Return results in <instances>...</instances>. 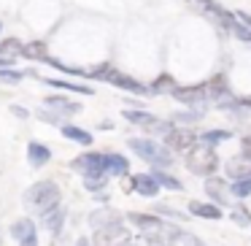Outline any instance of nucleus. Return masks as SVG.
Segmentation results:
<instances>
[{
    "instance_id": "obj_36",
    "label": "nucleus",
    "mask_w": 251,
    "mask_h": 246,
    "mask_svg": "<svg viewBox=\"0 0 251 246\" xmlns=\"http://www.w3.org/2000/svg\"><path fill=\"white\" fill-rule=\"evenodd\" d=\"M14 65V57H0V68H11Z\"/></svg>"
},
{
    "instance_id": "obj_15",
    "label": "nucleus",
    "mask_w": 251,
    "mask_h": 246,
    "mask_svg": "<svg viewBox=\"0 0 251 246\" xmlns=\"http://www.w3.org/2000/svg\"><path fill=\"white\" fill-rule=\"evenodd\" d=\"M62 224H65V208H51V211H46L44 214V219H41V227L46 230V233H51V235H57L62 230Z\"/></svg>"
},
{
    "instance_id": "obj_29",
    "label": "nucleus",
    "mask_w": 251,
    "mask_h": 246,
    "mask_svg": "<svg viewBox=\"0 0 251 246\" xmlns=\"http://www.w3.org/2000/svg\"><path fill=\"white\" fill-rule=\"evenodd\" d=\"M151 89H154V92H170V95H173L178 87H176V82L170 76H162V79H157V82H154Z\"/></svg>"
},
{
    "instance_id": "obj_1",
    "label": "nucleus",
    "mask_w": 251,
    "mask_h": 246,
    "mask_svg": "<svg viewBox=\"0 0 251 246\" xmlns=\"http://www.w3.org/2000/svg\"><path fill=\"white\" fill-rule=\"evenodd\" d=\"M60 197H62V192L57 181H38V184H33L25 192V208L44 217L46 211L60 206Z\"/></svg>"
},
{
    "instance_id": "obj_8",
    "label": "nucleus",
    "mask_w": 251,
    "mask_h": 246,
    "mask_svg": "<svg viewBox=\"0 0 251 246\" xmlns=\"http://www.w3.org/2000/svg\"><path fill=\"white\" fill-rule=\"evenodd\" d=\"M108 84H114L116 89H127V92H132V95H151V89L149 87H143L141 82H135L132 76H125V73H119L116 68H111V73H108V79H105Z\"/></svg>"
},
{
    "instance_id": "obj_21",
    "label": "nucleus",
    "mask_w": 251,
    "mask_h": 246,
    "mask_svg": "<svg viewBox=\"0 0 251 246\" xmlns=\"http://www.w3.org/2000/svg\"><path fill=\"white\" fill-rule=\"evenodd\" d=\"M111 222H119V217H116V211H111V208H100V211H95L92 217H89V224H92L95 230H103V227H108Z\"/></svg>"
},
{
    "instance_id": "obj_34",
    "label": "nucleus",
    "mask_w": 251,
    "mask_h": 246,
    "mask_svg": "<svg viewBox=\"0 0 251 246\" xmlns=\"http://www.w3.org/2000/svg\"><path fill=\"white\" fill-rule=\"evenodd\" d=\"M240 146H243V154H246V157H251V136H246L243 141H240Z\"/></svg>"
},
{
    "instance_id": "obj_38",
    "label": "nucleus",
    "mask_w": 251,
    "mask_h": 246,
    "mask_svg": "<svg viewBox=\"0 0 251 246\" xmlns=\"http://www.w3.org/2000/svg\"><path fill=\"white\" fill-rule=\"evenodd\" d=\"M122 246H138V244H122Z\"/></svg>"
},
{
    "instance_id": "obj_12",
    "label": "nucleus",
    "mask_w": 251,
    "mask_h": 246,
    "mask_svg": "<svg viewBox=\"0 0 251 246\" xmlns=\"http://www.w3.org/2000/svg\"><path fill=\"white\" fill-rule=\"evenodd\" d=\"M224 170H227L229 179L240 181V179H249L251 176V157H246V154H240V157H232L224 163Z\"/></svg>"
},
{
    "instance_id": "obj_13",
    "label": "nucleus",
    "mask_w": 251,
    "mask_h": 246,
    "mask_svg": "<svg viewBox=\"0 0 251 246\" xmlns=\"http://www.w3.org/2000/svg\"><path fill=\"white\" fill-rule=\"evenodd\" d=\"M132 190L143 197H154L159 192V181L154 179V173H138L132 176Z\"/></svg>"
},
{
    "instance_id": "obj_6",
    "label": "nucleus",
    "mask_w": 251,
    "mask_h": 246,
    "mask_svg": "<svg viewBox=\"0 0 251 246\" xmlns=\"http://www.w3.org/2000/svg\"><path fill=\"white\" fill-rule=\"evenodd\" d=\"M73 170H81L84 176L89 173H105V154H98V152H89V154H81L71 163Z\"/></svg>"
},
{
    "instance_id": "obj_26",
    "label": "nucleus",
    "mask_w": 251,
    "mask_h": 246,
    "mask_svg": "<svg viewBox=\"0 0 251 246\" xmlns=\"http://www.w3.org/2000/svg\"><path fill=\"white\" fill-rule=\"evenodd\" d=\"M229 138H232V133H227V130H208V133H202V136H200V141L208 143V146H216V143L229 141Z\"/></svg>"
},
{
    "instance_id": "obj_27",
    "label": "nucleus",
    "mask_w": 251,
    "mask_h": 246,
    "mask_svg": "<svg viewBox=\"0 0 251 246\" xmlns=\"http://www.w3.org/2000/svg\"><path fill=\"white\" fill-rule=\"evenodd\" d=\"M154 179H157V181H159V187H165V190H173V192L184 190V187H181V181H178V179H173L170 173H165V170H154Z\"/></svg>"
},
{
    "instance_id": "obj_20",
    "label": "nucleus",
    "mask_w": 251,
    "mask_h": 246,
    "mask_svg": "<svg viewBox=\"0 0 251 246\" xmlns=\"http://www.w3.org/2000/svg\"><path fill=\"white\" fill-rule=\"evenodd\" d=\"M205 192L213 197L216 203H227V190H224V179L219 176H208L205 179Z\"/></svg>"
},
{
    "instance_id": "obj_32",
    "label": "nucleus",
    "mask_w": 251,
    "mask_h": 246,
    "mask_svg": "<svg viewBox=\"0 0 251 246\" xmlns=\"http://www.w3.org/2000/svg\"><path fill=\"white\" fill-rule=\"evenodd\" d=\"M232 33L238 35L240 41H251V27H246L243 22H238V25H235V30H232Z\"/></svg>"
},
{
    "instance_id": "obj_3",
    "label": "nucleus",
    "mask_w": 251,
    "mask_h": 246,
    "mask_svg": "<svg viewBox=\"0 0 251 246\" xmlns=\"http://www.w3.org/2000/svg\"><path fill=\"white\" fill-rule=\"evenodd\" d=\"M130 149L138 154L141 160H146V163L151 165H170L173 163V157H170V149L168 146H159L157 141H149V138H130Z\"/></svg>"
},
{
    "instance_id": "obj_7",
    "label": "nucleus",
    "mask_w": 251,
    "mask_h": 246,
    "mask_svg": "<svg viewBox=\"0 0 251 246\" xmlns=\"http://www.w3.org/2000/svg\"><path fill=\"white\" fill-rule=\"evenodd\" d=\"M8 233L14 235V241H19V246H38V233H35L33 219H19V222H14Z\"/></svg>"
},
{
    "instance_id": "obj_5",
    "label": "nucleus",
    "mask_w": 251,
    "mask_h": 246,
    "mask_svg": "<svg viewBox=\"0 0 251 246\" xmlns=\"http://www.w3.org/2000/svg\"><path fill=\"white\" fill-rule=\"evenodd\" d=\"M127 219H130L132 224H135L138 230H141L146 238H159V233H165V222L157 217H151V214H138V211H130L127 214Z\"/></svg>"
},
{
    "instance_id": "obj_25",
    "label": "nucleus",
    "mask_w": 251,
    "mask_h": 246,
    "mask_svg": "<svg viewBox=\"0 0 251 246\" xmlns=\"http://www.w3.org/2000/svg\"><path fill=\"white\" fill-rule=\"evenodd\" d=\"M105 181H108V173H89V176H84V187H87L89 192H103Z\"/></svg>"
},
{
    "instance_id": "obj_24",
    "label": "nucleus",
    "mask_w": 251,
    "mask_h": 246,
    "mask_svg": "<svg viewBox=\"0 0 251 246\" xmlns=\"http://www.w3.org/2000/svg\"><path fill=\"white\" fill-rule=\"evenodd\" d=\"M168 246H202V244L192 233H178V230H173V233H170Z\"/></svg>"
},
{
    "instance_id": "obj_31",
    "label": "nucleus",
    "mask_w": 251,
    "mask_h": 246,
    "mask_svg": "<svg viewBox=\"0 0 251 246\" xmlns=\"http://www.w3.org/2000/svg\"><path fill=\"white\" fill-rule=\"evenodd\" d=\"M19 79H22V73H17V71H3L0 68V82H8V84H17Z\"/></svg>"
},
{
    "instance_id": "obj_30",
    "label": "nucleus",
    "mask_w": 251,
    "mask_h": 246,
    "mask_svg": "<svg viewBox=\"0 0 251 246\" xmlns=\"http://www.w3.org/2000/svg\"><path fill=\"white\" fill-rule=\"evenodd\" d=\"M232 219L240 224V227H246V224H251V214H249V211H243V208H235V211H232Z\"/></svg>"
},
{
    "instance_id": "obj_37",
    "label": "nucleus",
    "mask_w": 251,
    "mask_h": 246,
    "mask_svg": "<svg viewBox=\"0 0 251 246\" xmlns=\"http://www.w3.org/2000/svg\"><path fill=\"white\" fill-rule=\"evenodd\" d=\"M11 111H14V114H17V116H22V119H25V116H27V111H25L22 106H11Z\"/></svg>"
},
{
    "instance_id": "obj_9",
    "label": "nucleus",
    "mask_w": 251,
    "mask_h": 246,
    "mask_svg": "<svg viewBox=\"0 0 251 246\" xmlns=\"http://www.w3.org/2000/svg\"><path fill=\"white\" fill-rule=\"evenodd\" d=\"M125 241H127V227H125L122 222H111L108 227L98 230V244H100V246H108V244L122 246Z\"/></svg>"
},
{
    "instance_id": "obj_39",
    "label": "nucleus",
    "mask_w": 251,
    "mask_h": 246,
    "mask_svg": "<svg viewBox=\"0 0 251 246\" xmlns=\"http://www.w3.org/2000/svg\"><path fill=\"white\" fill-rule=\"evenodd\" d=\"M0 27H3V25H0Z\"/></svg>"
},
{
    "instance_id": "obj_19",
    "label": "nucleus",
    "mask_w": 251,
    "mask_h": 246,
    "mask_svg": "<svg viewBox=\"0 0 251 246\" xmlns=\"http://www.w3.org/2000/svg\"><path fill=\"white\" fill-rule=\"evenodd\" d=\"M62 136H65L68 141L81 143V146H89V143L95 141V138H92V133H87L84 127H76V125H62Z\"/></svg>"
},
{
    "instance_id": "obj_35",
    "label": "nucleus",
    "mask_w": 251,
    "mask_h": 246,
    "mask_svg": "<svg viewBox=\"0 0 251 246\" xmlns=\"http://www.w3.org/2000/svg\"><path fill=\"white\" fill-rule=\"evenodd\" d=\"M235 17H238L240 22L246 25V27H251V14H246V11H238V14H235Z\"/></svg>"
},
{
    "instance_id": "obj_23",
    "label": "nucleus",
    "mask_w": 251,
    "mask_h": 246,
    "mask_svg": "<svg viewBox=\"0 0 251 246\" xmlns=\"http://www.w3.org/2000/svg\"><path fill=\"white\" fill-rule=\"evenodd\" d=\"M49 87H57V89H68V92H81V95H92L95 89L84 87V84H71V82H60V79H46Z\"/></svg>"
},
{
    "instance_id": "obj_11",
    "label": "nucleus",
    "mask_w": 251,
    "mask_h": 246,
    "mask_svg": "<svg viewBox=\"0 0 251 246\" xmlns=\"http://www.w3.org/2000/svg\"><path fill=\"white\" fill-rule=\"evenodd\" d=\"M173 98L178 103H186V106H197L208 98V87L205 84H195V87H178L173 92Z\"/></svg>"
},
{
    "instance_id": "obj_28",
    "label": "nucleus",
    "mask_w": 251,
    "mask_h": 246,
    "mask_svg": "<svg viewBox=\"0 0 251 246\" xmlns=\"http://www.w3.org/2000/svg\"><path fill=\"white\" fill-rule=\"evenodd\" d=\"M229 192H232L235 197H249V195H251V176H249V179L235 181V184L229 187Z\"/></svg>"
},
{
    "instance_id": "obj_16",
    "label": "nucleus",
    "mask_w": 251,
    "mask_h": 246,
    "mask_svg": "<svg viewBox=\"0 0 251 246\" xmlns=\"http://www.w3.org/2000/svg\"><path fill=\"white\" fill-rule=\"evenodd\" d=\"M44 106L51 111H57V114H78V111H81L78 103H73V100H68V98H60V95H49V98L44 100Z\"/></svg>"
},
{
    "instance_id": "obj_18",
    "label": "nucleus",
    "mask_w": 251,
    "mask_h": 246,
    "mask_svg": "<svg viewBox=\"0 0 251 246\" xmlns=\"http://www.w3.org/2000/svg\"><path fill=\"white\" fill-rule=\"evenodd\" d=\"M105 173L108 176H127L130 173V163L122 154H105Z\"/></svg>"
},
{
    "instance_id": "obj_22",
    "label": "nucleus",
    "mask_w": 251,
    "mask_h": 246,
    "mask_svg": "<svg viewBox=\"0 0 251 246\" xmlns=\"http://www.w3.org/2000/svg\"><path fill=\"white\" fill-rule=\"evenodd\" d=\"M22 57H27V60H49V52H46V44H41V41H33V44H25L22 46Z\"/></svg>"
},
{
    "instance_id": "obj_17",
    "label": "nucleus",
    "mask_w": 251,
    "mask_h": 246,
    "mask_svg": "<svg viewBox=\"0 0 251 246\" xmlns=\"http://www.w3.org/2000/svg\"><path fill=\"white\" fill-rule=\"evenodd\" d=\"M189 214H192V217H200V219H222V208H219L216 203L192 200L189 203Z\"/></svg>"
},
{
    "instance_id": "obj_10",
    "label": "nucleus",
    "mask_w": 251,
    "mask_h": 246,
    "mask_svg": "<svg viewBox=\"0 0 251 246\" xmlns=\"http://www.w3.org/2000/svg\"><path fill=\"white\" fill-rule=\"evenodd\" d=\"M195 141H197L195 133L178 130V127H176L173 133H168V136H165V143H168V149H173V152H189V149L195 146Z\"/></svg>"
},
{
    "instance_id": "obj_33",
    "label": "nucleus",
    "mask_w": 251,
    "mask_h": 246,
    "mask_svg": "<svg viewBox=\"0 0 251 246\" xmlns=\"http://www.w3.org/2000/svg\"><path fill=\"white\" fill-rule=\"evenodd\" d=\"M202 119V111H197V114H178L176 116V122H181V125H189V122H197Z\"/></svg>"
},
{
    "instance_id": "obj_14",
    "label": "nucleus",
    "mask_w": 251,
    "mask_h": 246,
    "mask_svg": "<svg viewBox=\"0 0 251 246\" xmlns=\"http://www.w3.org/2000/svg\"><path fill=\"white\" fill-rule=\"evenodd\" d=\"M27 160H30L33 168H44V165L51 160V149L44 146V143H38V141H30L27 143Z\"/></svg>"
},
{
    "instance_id": "obj_2",
    "label": "nucleus",
    "mask_w": 251,
    "mask_h": 246,
    "mask_svg": "<svg viewBox=\"0 0 251 246\" xmlns=\"http://www.w3.org/2000/svg\"><path fill=\"white\" fill-rule=\"evenodd\" d=\"M186 168L195 176H213V170L219 168V157L213 152V146L208 143H200V146H192L189 154H186Z\"/></svg>"
},
{
    "instance_id": "obj_4",
    "label": "nucleus",
    "mask_w": 251,
    "mask_h": 246,
    "mask_svg": "<svg viewBox=\"0 0 251 246\" xmlns=\"http://www.w3.org/2000/svg\"><path fill=\"white\" fill-rule=\"evenodd\" d=\"M125 119L127 122H132V125H141L143 127V133H151V136H168V133H173L176 130V125L173 122H168V119H159V116H151V114H146V111H132V109H127L125 111Z\"/></svg>"
}]
</instances>
